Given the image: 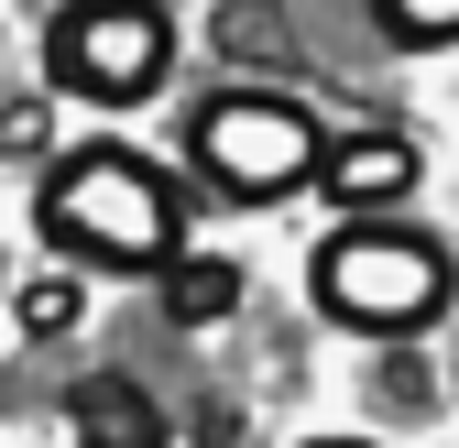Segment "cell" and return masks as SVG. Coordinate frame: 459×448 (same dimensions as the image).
<instances>
[{"mask_svg":"<svg viewBox=\"0 0 459 448\" xmlns=\"http://www.w3.org/2000/svg\"><path fill=\"white\" fill-rule=\"evenodd\" d=\"M230 306H241V263H219V252H176L164 263V317L176 328H219Z\"/></svg>","mask_w":459,"mask_h":448,"instance_id":"cell-6","label":"cell"},{"mask_svg":"<svg viewBox=\"0 0 459 448\" xmlns=\"http://www.w3.org/2000/svg\"><path fill=\"white\" fill-rule=\"evenodd\" d=\"M317 306L339 328H372V340H405L448 306V241L437 230H405V219H351L328 252H317Z\"/></svg>","mask_w":459,"mask_h":448,"instance_id":"cell-2","label":"cell"},{"mask_svg":"<svg viewBox=\"0 0 459 448\" xmlns=\"http://www.w3.org/2000/svg\"><path fill=\"white\" fill-rule=\"evenodd\" d=\"M186 153L230 208H273V197H296L317 176V121L296 99H273V88H230V99H208L186 121Z\"/></svg>","mask_w":459,"mask_h":448,"instance_id":"cell-3","label":"cell"},{"mask_svg":"<svg viewBox=\"0 0 459 448\" xmlns=\"http://www.w3.org/2000/svg\"><path fill=\"white\" fill-rule=\"evenodd\" d=\"M176 66V22H164V0H66V12L44 22V77L66 99H99V109H132L164 88Z\"/></svg>","mask_w":459,"mask_h":448,"instance_id":"cell-4","label":"cell"},{"mask_svg":"<svg viewBox=\"0 0 459 448\" xmlns=\"http://www.w3.org/2000/svg\"><path fill=\"white\" fill-rule=\"evenodd\" d=\"M55 142V109L44 99H12V109H0V153H44Z\"/></svg>","mask_w":459,"mask_h":448,"instance_id":"cell-10","label":"cell"},{"mask_svg":"<svg viewBox=\"0 0 459 448\" xmlns=\"http://www.w3.org/2000/svg\"><path fill=\"white\" fill-rule=\"evenodd\" d=\"M33 230L66 263H99V273H164L186 252V208H176V186H164L132 142H77L44 176Z\"/></svg>","mask_w":459,"mask_h":448,"instance_id":"cell-1","label":"cell"},{"mask_svg":"<svg viewBox=\"0 0 459 448\" xmlns=\"http://www.w3.org/2000/svg\"><path fill=\"white\" fill-rule=\"evenodd\" d=\"M416 176H427V153L405 132H339V142H317L307 186H328V208H351V219H383L416 197Z\"/></svg>","mask_w":459,"mask_h":448,"instance_id":"cell-5","label":"cell"},{"mask_svg":"<svg viewBox=\"0 0 459 448\" xmlns=\"http://www.w3.org/2000/svg\"><path fill=\"white\" fill-rule=\"evenodd\" d=\"M372 12H383V33H394V44H427V55L459 33V0H372Z\"/></svg>","mask_w":459,"mask_h":448,"instance_id":"cell-9","label":"cell"},{"mask_svg":"<svg viewBox=\"0 0 459 448\" xmlns=\"http://www.w3.org/2000/svg\"><path fill=\"white\" fill-rule=\"evenodd\" d=\"M77 317H88V285H77V273H33V285H22V340H66Z\"/></svg>","mask_w":459,"mask_h":448,"instance_id":"cell-8","label":"cell"},{"mask_svg":"<svg viewBox=\"0 0 459 448\" xmlns=\"http://www.w3.org/2000/svg\"><path fill=\"white\" fill-rule=\"evenodd\" d=\"M328 448H361V437H328Z\"/></svg>","mask_w":459,"mask_h":448,"instance_id":"cell-11","label":"cell"},{"mask_svg":"<svg viewBox=\"0 0 459 448\" xmlns=\"http://www.w3.org/2000/svg\"><path fill=\"white\" fill-rule=\"evenodd\" d=\"M77 448H164V416L132 383H88L77 394Z\"/></svg>","mask_w":459,"mask_h":448,"instance_id":"cell-7","label":"cell"}]
</instances>
